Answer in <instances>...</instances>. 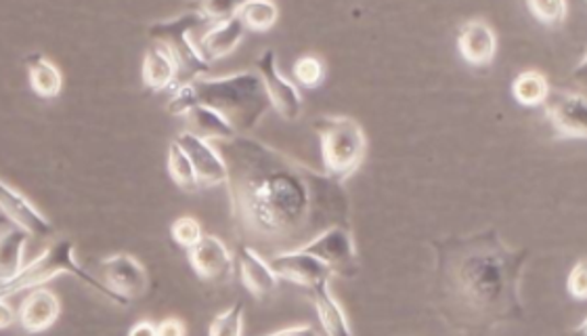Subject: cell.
I'll use <instances>...</instances> for the list:
<instances>
[{"mask_svg": "<svg viewBox=\"0 0 587 336\" xmlns=\"http://www.w3.org/2000/svg\"><path fill=\"white\" fill-rule=\"evenodd\" d=\"M237 265H239V276H241L244 287L257 299H267L280 289V278L275 276L269 261H264L259 250H255L252 246L244 242H239L237 246Z\"/></svg>", "mask_w": 587, "mask_h": 336, "instance_id": "15", "label": "cell"}, {"mask_svg": "<svg viewBox=\"0 0 587 336\" xmlns=\"http://www.w3.org/2000/svg\"><path fill=\"white\" fill-rule=\"evenodd\" d=\"M269 265H271V269L275 271V276L280 280H287V282L298 284V287H303L306 290L315 289L319 284H326V282H329V278L334 276L328 265L319 261L317 257L308 255L305 250H301V248L271 257Z\"/></svg>", "mask_w": 587, "mask_h": 336, "instance_id": "10", "label": "cell"}, {"mask_svg": "<svg viewBox=\"0 0 587 336\" xmlns=\"http://www.w3.org/2000/svg\"><path fill=\"white\" fill-rule=\"evenodd\" d=\"M306 292H308L311 301L315 303V310H317L326 336H352L349 317L342 310V305L336 301V296L331 294L329 282L306 290Z\"/></svg>", "mask_w": 587, "mask_h": 336, "instance_id": "19", "label": "cell"}, {"mask_svg": "<svg viewBox=\"0 0 587 336\" xmlns=\"http://www.w3.org/2000/svg\"><path fill=\"white\" fill-rule=\"evenodd\" d=\"M278 4L273 2H239L235 15L246 30L267 32L278 22Z\"/></svg>", "mask_w": 587, "mask_h": 336, "instance_id": "25", "label": "cell"}, {"mask_svg": "<svg viewBox=\"0 0 587 336\" xmlns=\"http://www.w3.org/2000/svg\"><path fill=\"white\" fill-rule=\"evenodd\" d=\"M434 305L460 335H485L524 317L520 280L529 248H510L495 227L430 242Z\"/></svg>", "mask_w": 587, "mask_h": 336, "instance_id": "2", "label": "cell"}, {"mask_svg": "<svg viewBox=\"0 0 587 336\" xmlns=\"http://www.w3.org/2000/svg\"><path fill=\"white\" fill-rule=\"evenodd\" d=\"M257 72L262 78L264 91L271 101V108L278 110V114L285 121H296L303 114V97L285 76L278 70V55L273 48H267L260 53L257 59Z\"/></svg>", "mask_w": 587, "mask_h": 336, "instance_id": "9", "label": "cell"}, {"mask_svg": "<svg viewBox=\"0 0 587 336\" xmlns=\"http://www.w3.org/2000/svg\"><path fill=\"white\" fill-rule=\"evenodd\" d=\"M189 264L202 280L227 282L234 276L235 259L225 242L204 234L202 240L188 250Z\"/></svg>", "mask_w": 587, "mask_h": 336, "instance_id": "13", "label": "cell"}, {"mask_svg": "<svg viewBox=\"0 0 587 336\" xmlns=\"http://www.w3.org/2000/svg\"><path fill=\"white\" fill-rule=\"evenodd\" d=\"M174 144L179 145L188 154L189 163L195 170L200 188H216V186H227L229 170L221 156L208 142L195 137L193 133H181Z\"/></svg>", "mask_w": 587, "mask_h": 336, "instance_id": "11", "label": "cell"}, {"mask_svg": "<svg viewBox=\"0 0 587 336\" xmlns=\"http://www.w3.org/2000/svg\"><path fill=\"white\" fill-rule=\"evenodd\" d=\"M211 20H206L197 9L193 13H183L177 15L172 20L166 22H158V24L149 25V36L154 41L160 43V47L165 48L166 53L172 57L174 66H177V87L189 85L197 78H204L208 72V66L202 55L197 53L195 43L191 38V34L195 30H206L211 27Z\"/></svg>", "mask_w": 587, "mask_h": 336, "instance_id": "6", "label": "cell"}, {"mask_svg": "<svg viewBox=\"0 0 587 336\" xmlns=\"http://www.w3.org/2000/svg\"><path fill=\"white\" fill-rule=\"evenodd\" d=\"M267 336H319V333L308 326V324H303V326H292V328H285V331H280V333H273V335Z\"/></svg>", "mask_w": 587, "mask_h": 336, "instance_id": "34", "label": "cell"}, {"mask_svg": "<svg viewBox=\"0 0 587 336\" xmlns=\"http://www.w3.org/2000/svg\"><path fill=\"white\" fill-rule=\"evenodd\" d=\"M61 313V303L55 292L48 289H34L22 303L18 312V322L30 335H38L48 331Z\"/></svg>", "mask_w": 587, "mask_h": 336, "instance_id": "16", "label": "cell"}, {"mask_svg": "<svg viewBox=\"0 0 587 336\" xmlns=\"http://www.w3.org/2000/svg\"><path fill=\"white\" fill-rule=\"evenodd\" d=\"M128 336H158V326L143 320L139 324H135L131 331H128Z\"/></svg>", "mask_w": 587, "mask_h": 336, "instance_id": "35", "label": "cell"}, {"mask_svg": "<svg viewBox=\"0 0 587 336\" xmlns=\"http://www.w3.org/2000/svg\"><path fill=\"white\" fill-rule=\"evenodd\" d=\"M232 213L244 244L271 257L305 246L329 227H351L347 190L250 135L221 142Z\"/></svg>", "mask_w": 587, "mask_h": 336, "instance_id": "1", "label": "cell"}, {"mask_svg": "<svg viewBox=\"0 0 587 336\" xmlns=\"http://www.w3.org/2000/svg\"><path fill=\"white\" fill-rule=\"evenodd\" d=\"M244 303H235L229 310H225L223 313H218L214 320H212L211 331L208 336H241L244 333Z\"/></svg>", "mask_w": 587, "mask_h": 336, "instance_id": "28", "label": "cell"}, {"mask_svg": "<svg viewBox=\"0 0 587 336\" xmlns=\"http://www.w3.org/2000/svg\"><path fill=\"white\" fill-rule=\"evenodd\" d=\"M0 213L9 219L11 225L24 229L27 236L47 238L53 234V225L47 216L43 215L24 193L9 188L4 181H0Z\"/></svg>", "mask_w": 587, "mask_h": 336, "instance_id": "14", "label": "cell"}, {"mask_svg": "<svg viewBox=\"0 0 587 336\" xmlns=\"http://www.w3.org/2000/svg\"><path fill=\"white\" fill-rule=\"evenodd\" d=\"M189 124V133L195 137L208 142V139H218V142H229L237 137L234 126L225 121L221 114H216L211 108L197 105L185 116Z\"/></svg>", "mask_w": 587, "mask_h": 336, "instance_id": "22", "label": "cell"}, {"mask_svg": "<svg viewBox=\"0 0 587 336\" xmlns=\"http://www.w3.org/2000/svg\"><path fill=\"white\" fill-rule=\"evenodd\" d=\"M143 85L151 93L172 91L177 85V66L162 47L149 48L143 59Z\"/></svg>", "mask_w": 587, "mask_h": 336, "instance_id": "20", "label": "cell"}, {"mask_svg": "<svg viewBox=\"0 0 587 336\" xmlns=\"http://www.w3.org/2000/svg\"><path fill=\"white\" fill-rule=\"evenodd\" d=\"M15 322H18V313L7 303V299H0V331L9 328Z\"/></svg>", "mask_w": 587, "mask_h": 336, "instance_id": "33", "label": "cell"}, {"mask_svg": "<svg viewBox=\"0 0 587 336\" xmlns=\"http://www.w3.org/2000/svg\"><path fill=\"white\" fill-rule=\"evenodd\" d=\"M512 93L520 105H541L550 96V85L543 74L538 70H527L518 74L512 82Z\"/></svg>", "mask_w": 587, "mask_h": 336, "instance_id": "24", "label": "cell"}, {"mask_svg": "<svg viewBox=\"0 0 587 336\" xmlns=\"http://www.w3.org/2000/svg\"><path fill=\"white\" fill-rule=\"evenodd\" d=\"M170 236L181 248L189 250V248H193L197 242L202 240V236H204L202 223L195 216H179L170 225Z\"/></svg>", "mask_w": 587, "mask_h": 336, "instance_id": "29", "label": "cell"}, {"mask_svg": "<svg viewBox=\"0 0 587 336\" xmlns=\"http://www.w3.org/2000/svg\"><path fill=\"white\" fill-rule=\"evenodd\" d=\"M244 34H246V27L239 22V18L234 15L225 22H218V24L211 25L208 30H204L200 41L195 43V48L202 55V59L211 64V61L232 55L237 45L244 41Z\"/></svg>", "mask_w": 587, "mask_h": 336, "instance_id": "17", "label": "cell"}, {"mask_svg": "<svg viewBox=\"0 0 587 336\" xmlns=\"http://www.w3.org/2000/svg\"><path fill=\"white\" fill-rule=\"evenodd\" d=\"M301 250H305L308 255H313L319 261L328 265L334 276L354 278L359 273L357 246H354V238H352V229L347 225L329 227L317 238L301 246Z\"/></svg>", "mask_w": 587, "mask_h": 336, "instance_id": "7", "label": "cell"}, {"mask_svg": "<svg viewBox=\"0 0 587 336\" xmlns=\"http://www.w3.org/2000/svg\"><path fill=\"white\" fill-rule=\"evenodd\" d=\"M25 68H27V80L32 91L43 99H55L61 93L64 78L59 68L48 61L43 53H32L25 57Z\"/></svg>", "mask_w": 587, "mask_h": 336, "instance_id": "21", "label": "cell"}, {"mask_svg": "<svg viewBox=\"0 0 587 336\" xmlns=\"http://www.w3.org/2000/svg\"><path fill=\"white\" fill-rule=\"evenodd\" d=\"M64 273L78 278L80 282H84L87 287L101 292L105 299H110L112 303L117 305L116 296L105 289V284L78 265V261H76V248H74V242L71 240L55 242L41 257H36L32 264L22 267L18 276H13L7 282H0V299H9L11 294H18V292H22L25 289L43 287L48 280H53L57 276H64Z\"/></svg>", "mask_w": 587, "mask_h": 336, "instance_id": "5", "label": "cell"}, {"mask_svg": "<svg viewBox=\"0 0 587 336\" xmlns=\"http://www.w3.org/2000/svg\"><path fill=\"white\" fill-rule=\"evenodd\" d=\"M458 48L470 66H489L497 51V38L492 25L472 20L460 27Z\"/></svg>", "mask_w": 587, "mask_h": 336, "instance_id": "18", "label": "cell"}, {"mask_svg": "<svg viewBox=\"0 0 587 336\" xmlns=\"http://www.w3.org/2000/svg\"><path fill=\"white\" fill-rule=\"evenodd\" d=\"M195 108H211L229 122L237 135H248L269 112L271 101L259 72H241L223 78H197L189 82Z\"/></svg>", "mask_w": 587, "mask_h": 336, "instance_id": "3", "label": "cell"}, {"mask_svg": "<svg viewBox=\"0 0 587 336\" xmlns=\"http://www.w3.org/2000/svg\"><path fill=\"white\" fill-rule=\"evenodd\" d=\"M7 227H11V223H9V219H4V216L0 215V232H4Z\"/></svg>", "mask_w": 587, "mask_h": 336, "instance_id": "36", "label": "cell"}, {"mask_svg": "<svg viewBox=\"0 0 587 336\" xmlns=\"http://www.w3.org/2000/svg\"><path fill=\"white\" fill-rule=\"evenodd\" d=\"M545 116L558 137L586 139V97L568 91H550Z\"/></svg>", "mask_w": 587, "mask_h": 336, "instance_id": "12", "label": "cell"}, {"mask_svg": "<svg viewBox=\"0 0 587 336\" xmlns=\"http://www.w3.org/2000/svg\"><path fill=\"white\" fill-rule=\"evenodd\" d=\"M527 9L538 22L550 27L563 25L568 13V4L564 0H529Z\"/></svg>", "mask_w": 587, "mask_h": 336, "instance_id": "27", "label": "cell"}, {"mask_svg": "<svg viewBox=\"0 0 587 336\" xmlns=\"http://www.w3.org/2000/svg\"><path fill=\"white\" fill-rule=\"evenodd\" d=\"M168 172L172 181L183 190V192H197L200 183L195 177V170L189 163L188 154L179 145L170 144L168 147Z\"/></svg>", "mask_w": 587, "mask_h": 336, "instance_id": "26", "label": "cell"}, {"mask_svg": "<svg viewBox=\"0 0 587 336\" xmlns=\"http://www.w3.org/2000/svg\"><path fill=\"white\" fill-rule=\"evenodd\" d=\"M566 289H568V294H571L575 301H586V261H579V264L575 265V267L571 269V273H568V280H566Z\"/></svg>", "mask_w": 587, "mask_h": 336, "instance_id": "31", "label": "cell"}, {"mask_svg": "<svg viewBox=\"0 0 587 336\" xmlns=\"http://www.w3.org/2000/svg\"><path fill=\"white\" fill-rule=\"evenodd\" d=\"M101 282L116 296L117 305L126 307L133 299H139L149 287V276L135 257L128 253H116L99 264Z\"/></svg>", "mask_w": 587, "mask_h": 336, "instance_id": "8", "label": "cell"}, {"mask_svg": "<svg viewBox=\"0 0 587 336\" xmlns=\"http://www.w3.org/2000/svg\"><path fill=\"white\" fill-rule=\"evenodd\" d=\"M313 128L321 144L326 175L342 186L363 165L368 154V137L361 124L349 116H319Z\"/></svg>", "mask_w": 587, "mask_h": 336, "instance_id": "4", "label": "cell"}, {"mask_svg": "<svg viewBox=\"0 0 587 336\" xmlns=\"http://www.w3.org/2000/svg\"><path fill=\"white\" fill-rule=\"evenodd\" d=\"M324 64L313 57V55H306V57H301L296 64H294V78L301 87L305 89H315L321 85L324 80Z\"/></svg>", "mask_w": 587, "mask_h": 336, "instance_id": "30", "label": "cell"}, {"mask_svg": "<svg viewBox=\"0 0 587 336\" xmlns=\"http://www.w3.org/2000/svg\"><path fill=\"white\" fill-rule=\"evenodd\" d=\"M27 238L30 236L25 234L24 229H20L15 225L0 232V282H7L20 273Z\"/></svg>", "mask_w": 587, "mask_h": 336, "instance_id": "23", "label": "cell"}, {"mask_svg": "<svg viewBox=\"0 0 587 336\" xmlns=\"http://www.w3.org/2000/svg\"><path fill=\"white\" fill-rule=\"evenodd\" d=\"M158 336H185V326L177 317H168L162 324H158Z\"/></svg>", "mask_w": 587, "mask_h": 336, "instance_id": "32", "label": "cell"}]
</instances>
